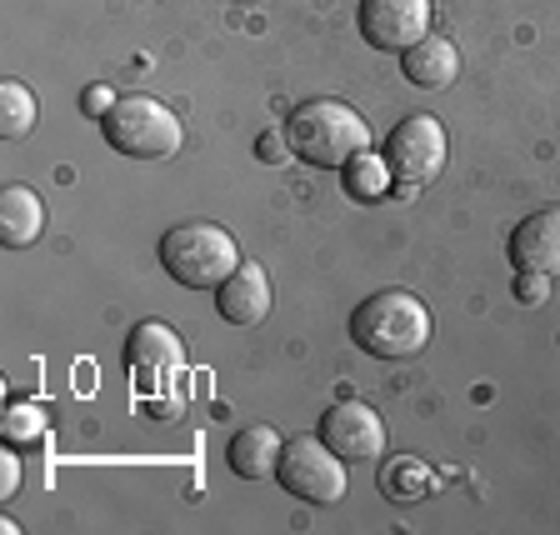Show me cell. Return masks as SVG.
<instances>
[{"label": "cell", "mask_w": 560, "mask_h": 535, "mask_svg": "<svg viewBox=\"0 0 560 535\" xmlns=\"http://www.w3.org/2000/svg\"><path fill=\"white\" fill-rule=\"evenodd\" d=\"M350 340L375 361H410L431 346V311L410 291H375L350 311Z\"/></svg>", "instance_id": "obj_1"}, {"label": "cell", "mask_w": 560, "mask_h": 535, "mask_svg": "<svg viewBox=\"0 0 560 535\" xmlns=\"http://www.w3.org/2000/svg\"><path fill=\"white\" fill-rule=\"evenodd\" d=\"M285 136H291L295 161L320 165V171H340L350 155L371 151V120L355 105L330 101V95L295 105L285 120Z\"/></svg>", "instance_id": "obj_2"}, {"label": "cell", "mask_w": 560, "mask_h": 535, "mask_svg": "<svg viewBox=\"0 0 560 535\" xmlns=\"http://www.w3.org/2000/svg\"><path fill=\"white\" fill-rule=\"evenodd\" d=\"M241 245L225 225H210V221H186L165 231L161 241V266L175 286H186V291H215L221 280L235 276L241 266Z\"/></svg>", "instance_id": "obj_3"}, {"label": "cell", "mask_w": 560, "mask_h": 535, "mask_svg": "<svg viewBox=\"0 0 560 535\" xmlns=\"http://www.w3.org/2000/svg\"><path fill=\"white\" fill-rule=\"evenodd\" d=\"M101 136L126 161H171L180 151L186 130H180V120H175V111L165 101L136 91L110 105V116L101 120Z\"/></svg>", "instance_id": "obj_4"}, {"label": "cell", "mask_w": 560, "mask_h": 535, "mask_svg": "<svg viewBox=\"0 0 560 535\" xmlns=\"http://www.w3.org/2000/svg\"><path fill=\"white\" fill-rule=\"evenodd\" d=\"M276 480L305 505H336L346 496V461L320 435H291L280 451Z\"/></svg>", "instance_id": "obj_5"}, {"label": "cell", "mask_w": 560, "mask_h": 535, "mask_svg": "<svg viewBox=\"0 0 560 535\" xmlns=\"http://www.w3.org/2000/svg\"><path fill=\"white\" fill-rule=\"evenodd\" d=\"M385 161H390V175L400 186H425L445 171L451 161V140H445V126L435 116H406L390 136H385Z\"/></svg>", "instance_id": "obj_6"}, {"label": "cell", "mask_w": 560, "mask_h": 535, "mask_svg": "<svg viewBox=\"0 0 560 535\" xmlns=\"http://www.w3.org/2000/svg\"><path fill=\"white\" fill-rule=\"evenodd\" d=\"M315 435H320L346 466H371V461L385 455V420H381V410L365 406V400H340V406H330L326 416H320V431Z\"/></svg>", "instance_id": "obj_7"}, {"label": "cell", "mask_w": 560, "mask_h": 535, "mask_svg": "<svg viewBox=\"0 0 560 535\" xmlns=\"http://www.w3.org/2000/svg\"><path fill=\"white\" fill-rule=\"evenodd\" d=\"M361 35L365 46L406 56L416 40L431 35V0H361Z\"/></svg>", "instance_id": "obj_8"}, {"label": "cell", "mask_w": 560, "mask_h": 535, "mask_svg": "<svg viewBox=\"0 0 560 535\" xmlns=\"http://www.w3.org/2000/svg\"><path fill=\"white\" fill-rule=\"evenodd\" d=\"M126 365L140 391H151L161 375H175L186 365V340L175 336V326H165V321H136L126 336Z\"/></svg>", "instance_id": "obj_9"}, {"label": "cell", "mask_w": 560, "mask_h": 535, "mask_svg": "<svg viewBox=\"0 0 560 535\" xmlns=\"http://www.w3.org/2000/svg\"><path fill=\"white\" fill-rule=\"evenodd\" d=\"M505 256H511L515 276L521 270H530V276H560V206L525 216L511 231V241H505Z\"/></svg>", "instance_id": "obj_10"}, {"label": "cell", "mask_w": 560, "mask_h": 535, "mask_svg": "<svg viewBox=\"0 0 560 535\" xmlns=\"http://www.w3.org/2000/svg\"><path fill=\"white\" fill-rule=\"evenodd\" d=\"M215 311L225 326H260L270 315V276L256 260H241L231 280L215 286Z\"/></svg>", "instance_id": "obj_11"}, {"label": "cell", "mask_w": 560, "mask_h": 535, "mask_svg": "<svg viewBox=\"0 0 560 535\" xmlns=\"http://www.w3.org/2000/svg\"><path fill=\"white\" fill-rule=\"evenodd\" d=\"M400 70H406V81L420 85V91H445V85H455V75H460V50H455V40H445V35H425V40H416V46L400 56Z\"/></svg>", "instance_id": "obj_12"}, {"label": "cell", "mask_w": 560, "mask_h": 535, "mask_svg": "<svg viewBox=\"0 0 560 535\" xmlns=\"http://www.w3.org/2000/svg\"><path fill=\"white\" fill-rule=\"evenodd\" d=\"M280 451H285L280 431H270V426H245V431H235L231 451H225V466L241 480H276Z\"/></svg>", "instance_id": "obj_13"}, {"label": "cell", "mask_w": 560, "mask_h": 535, "mask_svg": "<svg viewBox=\"0 0 560 535\" xmlns=\"http://www.w3.org/2000/svg\"><path fill=\"white\" fill-rule=\"evenodd\" d=\"M40 231H46V200L31 186H5V196H0V241L11 251H25V245L40 241Z\"/></svg>", "instance_id": "obj_14"}, {"label": "cell", "mask_w": 560, "mask_h": 535, "mask_svg": "<svg viewBox=\"0 0 560 535\" xmlns=\"http://www.w3.org/2000/svg\"><path fill=\"white\" fill-rule=\"evenodd\" d=\"M431 486H435V470L425 466V461H416V455H396V461H385V470H381V496L396 505L431 496Z\"/></svg>", "instance_id": "obj_15"}, {"label": "cell", "mask_w": 560, "mask_h": 535, "mask_svg": "<svg viewBox=\"0 0 560 535\" xmlns=\"http://www.w3.org/2000/svg\"><path fill=\"white\" fill-rule=\"evenodd\" d=\"M390 161L385 155H371V151H361V155H350L346 165H340V186H346V196L350 200H381L385 190H390Z\"/></svg>", "instance_id": "obj_16"}, {"label": "cell", "mask_w": 560, "mask_h": 535, "mask_svg": "<svg viewBox=\"0 0 560 535\" xmlns=\"http://www.w3.org/2000/svg\"><path fill=\"white\" fill-rule=\"evenodd\" d=\"M0 435H5V445H15V451L46 445L50 441L46 406H40V400H11V406H5V416H0Z\"/></svg>", "instance_id": "obj_17"}, {"label": "cell", "mask_w": 560, "mask_h": 535, "mask_svg": "<svg viewBox=\"0 0 560 535\" xmlns=\"http://www.w3.org/2000/svg\"><path fill=\"white\" fill-rule=\"evenodd\" d=\"M35 120H40V105H35V91L25 81H5L0 85V136L5 140H21L35 130Z\"/></svg>", "instance_id": "obj_18"}, {"label": "cell", "mask_w": 560, "mask_h": 535, "mask_svg": "<svg viewBox=\"0 0 560 535\" xmlns=\"http://www.w3.org/2000/svg\"><path fill=\"white\" fill-rule=\"evenodd\" d=\"M256 161H266V165H285V161H295V151H291V136H285V126H270V130H260V136H256Z\"/></svg>", "instance_id": "obj_19"}, {"label": "cell", "mask_w": 560, "mask_h": 535, "mask_svg": "<svg viewBox=\"0 0 560 535\" xmlns=\"http://www.w3.org/2000/svg\"><path fill=\"white\" fill-rule=\"evenodd\" d=\"M550 295V276H530V270H521V280H515V301L521 305H546Z\"/></svg>", "instance_id": "obj_20"}, {"label": "cell", "mask_w": 560, "mask_h": 535, "mask_svg": "<svg viewBox=\"0 0 560 535\" xmlns=\"http://www.w3.org/2000/svg\"><path fill=\"white\" fill-rule=\"evenodd\" d=\"M116 101H120V95L110 91V85H91V91L81 95V111H85V116H91V120H105V116H110V105H116Z\"/></svg>", "instance_id": "obj_21"}, {"label": "cell", "mask_w": 560, "mask_h": 535, "mask_svg": "<svg viewBox=\"0 0 560 535\" xmlns=\"http://www.w3.org/2000/svg\"><path fill=\"white\" fill-rule=\"evenodd\" d=\"M15 490H21V461H15V445L5 455H0V496L11 501Z\"/></svg>", "instance_id": "obj_22"}, {"label": "cell", "mask_w": 560, "mask_h": 535, "mask_svg": "<svg viewBox=\"0 0 560 535\" xmlns=\"http://www.w3.org/2000/svg\"><path fill=\"white\" fill-rule=\"evenodd\" d=\"M231 5H250V0H231Z\"/></svg>", "instance_id": "obj_23"}]
</instances>
